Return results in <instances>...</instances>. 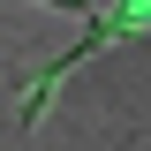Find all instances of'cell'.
Returning <instances> with one entry per match:
<instances>
[{"mask_svg": "<svg viewBox=\"0 0 151 151\" xmlns=\"http://www.w3.org/2000/svg\"><path fill=\"white\" fill-rule=\"evenodd\" d=\"M113 30H144V8H106V15H98V23H91V38H83V45H76V53H68V60H53V68L38 76V91H30V98H23V121H38V106H45V91H53L60 76H76V60L91 53V45H106V38H113Z\"/></svg>", "mask_w": 151, "mask_h": 151, "instance_id": "6da1fadb", "label": "cell"}]
</instances>
